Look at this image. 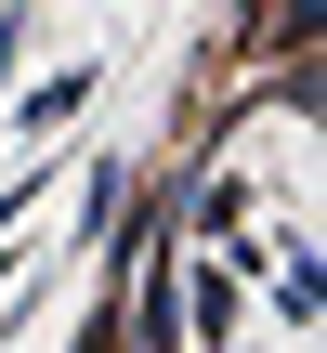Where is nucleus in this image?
I'll return each instance as SVG.
<instances>
[{"label":"nucleus","instance_id":"nucleus-2","mask_svg":"<svg viewBox=\"0 0 327 353\" xmlns=\"http://www.w3.org/2000/svg\"><path fill=\"white\" fill-rule=\"evenodd\" d=\"M79 105H92V79H79V65H66V79H39V92H26V131H66V118H79Z\"/></svg>","mask_w":327,"mask_h":353},{"label":"nucleus","instance_id":"nucleus-1","mask_svg":"<svg viewBox=\"0 0 327 353\" xmlns=\"http://www.w3.org/2000/svg\"><path fill=\"white\" fill-rule=\"evenodd\" d=\"M315 26H327V0H249V39L262 52H301Z\"/></svg>","mask_w":327,"mask_h":353}]
</instances>
